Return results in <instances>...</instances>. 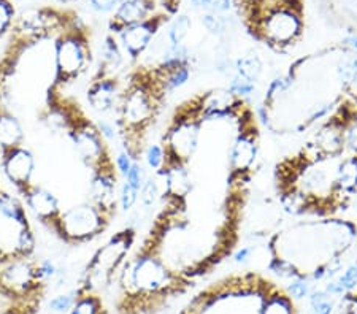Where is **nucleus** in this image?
<instances>
[{
	"label": "nucleus",
	"instance_id": "nucleus-1",
	"mask_svg": "<svg viewBox=\"0 0 357 314\" xmlns=\"http://www.w3.org/2000/svg\"><path fill=\"white\" fill-rule=\"evenodd\" d=\"M357 228L349 221L319 218L301 221L276 232L268 242V268L275 275L319 281L342 268V257L353 248Z\"/></svg>",
	"mask_w": 357,
	"mask_h": 314
},
{
	"label": "nucleus",
	"instance_id": "nucleus-2",
	"mask_svg": "<svg viewBox=\"0 0 357 314\" xmlns=\"http://www.w3.org/2000/svg\"><path fill=\"white\" fill-rule=\"evenodd\" d=\"M180 314H298L296 299L259 272H237L205 285Z\"/></svg>",
	"mask_w": 357,
	"mask_h": 314
},
{
	"label": "nucleus",
	"instance_id": "nucleus-3",
	"mask_svg": "<svg viewBox=\"0 0 357 314\" xmlns=\"http://www.w3.org/2000/svg\"><path fill=\"white\" fill-rule=\"evenodd\" d=\"M167 97L160 93L151 68L138 64L129 73L116 107V129L119 140L134 161H142L149 130L160 116Z\"/></svg>",
	"mask_w": 357,
	"mask_h": 314
},
{
	"label": "nucleus",
	"instance_id": "nucleus-4",
	"mask_svg": "<svg viewBox=\"0 0 357 314\" xmlns=\"http://www.w3.org/2000/svg\"><path fill=\"white\" fill-rule=\"evenodd\" d=\"M204 127V93H199L178 105L169 119L160 140L165 157L164 165L189 167L199 151Z\"/></svg>",
	"mask_w": 357,
	"mask_h": 314
},
{
	"label": "nucleus",
	"instance_id": "nucleus-5",
	"mask_svg": "<svg viewBox=\"0 0 357 314\" xmlns=\"http://www.w3.org/2000/svg\"><path fill=\"white\" fill-rule=\"evenodd\" d=\"M54 77L50 86L66 89L82 78L92 62L89 29L78 13L54 38Z\"/></svg>",
	"mask_w": 357,
	"mask_h": 314
},
{
	"label": "nucleus",
	"instance_id": "nucleus-6",
	"mask_svg": "<svg viewBox=\"0 0 357 314\" xmlns=\"http://www.w3.org/2000/svg\"><path fill=\"white\" fill-rule=\"evenodd\" d=\"M248 32L276 53H286L302 38L303 7L273 0Z\"/></svg>",
	"mask_w": 357,
	"mask_h": 314
},
{
	"label": "nucleus",
	"instance_id": "nucleus-7",
	"mask_svg": "<svg viewBox=\"0 0 357 314\" xmlns=\"http://www.w3.org/2000/svg\"><path fill=\"white\" fill-rule=\"evenodd\" d=\"M137 233L132 227L124 228L113 235L108 242L96 251L94 256L86 265L77 290H96L103 292L110 289L114 278H116L119 268L132 253V248L135 244Z\"/></svg>",
	"mask_w": 357,
	"mask_h": 314
},
{
	"label": "nucleus",
	"instance_id": "nucleus-8",
	"mask_svg": "<svg viewBox=\"0 0 357 314\" xmlns=\"http://www.w3.org/2000/svg\"><path fill=\"white\" fill-rule=\"evenodd\" d=\"M112 219L91 202H83L62 210L50 232L67 246H83L107 232Z\"/></svg>",
	"mask_w": 357,
	"mask_h": 314
},
{
	"label": "nucleus",
	"instance_id": "nucleus-9",
	"mask_svg": "<svg viewBox=\"0 0 357 314\" xmlns=\"http://www.w3.org/2000/svg\"><path fill=\"white\" fill-rule=\"evenodd\" d=\"M259 156V127L256 114L250 107L243 108L237 119V134L229 146V176L230 182H250L251 170Z\"/></svg>",
	"mask_w": 357,
	"mask_h": 314
},
{
	"label": "nucleus",
	"instance_id": "nucleus-10",
	"mask_svg": "<svg viewBox=\"0 0 357 314\" xmlns=\"http://www.w3.org/2000/svg\"><path fill=\"white\" fill-rule=\"evenodd\" d=\"M170 19L172 16L162 10L158 15H154L153 18L138 22V24H132L126 27L124 31H121L116 38L124 54L129 56L132 62L140 61L146 54V51L151 48L153 42L162 31V27L169 24Z\"/></svg>",
	"mask_w": 357,
	"mask_h": 314
},
{
	"label": "nucleus",
	"instance_id": "nucleus-11",
	"mask_svg": "<svg viewBox=\"0 0 357 314\" xmlns=\"http://www.w3.org/2000/svg\"><path fill=\"white\" fill-rule=\"evenodd\" d=\"M36 156L24 145L13 148V150L0 152V168L16 192H21L31 185H33V175H36Z\"/></svg>",
	"mask_w": 357,
	"mask_h": 314
},
{
	"label": "nucleus",
	"instance_id": "nucleus-12",
	"mask_svg": "<svg viewBox=\"0 0 357 314\" xmlns=\"http://www.w3.org/2000/svg\"><path fill=\"white\" fill-rule=\"evenodd\" d=\"M118 168H107L91 173L89 202L112 221L118 213Z\"/></svg>",
	"mask_w": 357,
	"mask_h": 314
},
{
	"label": "nucleus",
	"instance_id": "nucleus-13",
	"mask_svg": "<svg viewBox=\"0 0 357 314\" xmlns=\"http://www.w3.org/2000/svg\"><path fill=\"white\" fill-rule=\"evenodd\" d=\"M18 194L26 205L27 213H31L40 224L50 230L62 211L56 194L37 185H31Z\"/></svg>",
	"mask_w": 357,
	"mask_h": 314
},
{
	"label": "nucleus",
	"instance_id": "nucleus-14",
	"mask_svg": "<svg viewBox=\"0 0 357 314\" xmlns=\"http://www.w3.org/2000/svg\"><path fill=\"white\" fill-rule=\"evenodd\" d=\"M162 10L158 0H121L118 8L108 19V33L116 37L126 27L153 18Z\"/></svg>",
	"mask_w": 357,
	"mask_h": 314
},
{
	"label": "nucleus",
	"instance_id": "nucleus-15",
	"mask_svg": "<svg viewBox=\"0 0 357 314\" xmlns=\"http://www.w3.org/2000/svg\"><path fill=\"white\" fill-rule=\"evenodd\" d=\"M121 93H123V88H121L118 77L94 73L88 89H86V100H88L91 110L99 114H108L116 111Z\"/></svg>",
	"mask_w": 357,
	"mask_h": 314
},
{
	"label": "nucleus",
	"instance_id": "nucleus-16",
	"mask_svg": "<svg viewBox=\"0 0 357 314\" xmlns=\"http://www.w3.org/2000/svg\"><path fill=\"white\" fill-rule=\"evenodd\" d=\"M126 62V54L118 38L107 33L103 38L102 48H100V64L97 68V75H108V77H118V73L123 70Z\"/></svg>",
	"mask_w": 357,
	"mask_h": 314
},
{
	"label": "nucleus",
	"instance_id": "nucleus-17",
	"mask_svg": "<svg viewBox=\"0 0 357 314\" xmlns=\"http://www.w3.org/2000/svg\"><path fill=\"white\" fill-rule=\"evenodd\" d=\"M26 132L15 111L0 110V152L24 145Z\"/></svg>",
	"mask_w": 357,
	"mask_h": 314
},
{
	"label": "nucleus",
	"instance_id": "nucleus-18",
	"mask_svg": "<svg viewBox=\"0 0 357 314\" xmlns=\"http://www.w3.org/2000/svg\"><path fill=\"white\" fill-rule=\"evenodd\" d=\"M338 191L351 198L357 192V156L342 157L337 165Z\"/></svg>",
	"mask_w": 357,
	"mask_h": 314
},
{
	"label": "nucleus",
	"instance_id": "nucleus-19",
	"mask_svg": "<svg viewBox=\"0 0 357 314\" xmlns=\"http://www.w3.org/2000/svg\"><path fill=\"white\" fill-rule=\"evenodd\" d=\"M77 299L67 314H108L105 300L100 292L96 290H77Z\"/></svg>",
	"mask_w": 357,
	"mask_h": 314
},
{
	"label": "nucleus",
	"instance_id": "nucleus-20",
	"mask_svg": "<svg viewBox=\"0 0 357 314\" xmlns=\"http://www.w3.org/2000/svg\"><path fill=\"white\" fill-rule=\"evenodd\" d=\"M335 78L342 84L343 93H347L357 83V53L343 48V53L335 62Z\"/></svg>",
	"mask_w": 357,
	"mask_h": 314
},
{
	"label": "nucleus",
	"instance_id": "nucleus-21",
	"mask_svg": "<svg viewBox=\"0 0 357 314\" xmlns=\"http://www.w3.org/2000/svg\"><path fill=\"white\" fill-rule=\"evenodd\" d=\"M294 84H296V79H294L289 73H286V75H281V77H276L273 81L268 84L262 105L266 107L268 111H272L276 105L283 104L287 97L291 95Z\"/></svg>",
	"mask_w": 357,
	"mask_h": 314
},
{
	"label": "nucleus",
	"instance_id": "nucleus-22",
	"mask_svg": "<svg viewBox=\"0 0 357 314\" xmlns=\"http://www.w3.org/2000/svg\"><path fill=\"white\" fill-rule=\"evenodd\" d=\"M234 73L250 79L252 83H257L264 73V62L257 53L250 51V53L240 56L234 61Z\"/></svg>",
	"mask_w": 357,
	"mask_h": 314
},
{
	"label": "nucleus",
	"instance_id": "nucleus-23",
	"mask_svg": "<svg viewBox=\"0 0 357 314\" xmlns=\"http://www.w3.org/2000/svg\"><path fill=\"white\" fill-rule=\"evenodd\" d=\"M192 31V19L188 15H175L167 27V45H183Z\"/></svg>",
	"mask_w": 357,
	"mask_h": 314
},
{
	"label": "nucleus",
	"instance_id": "nucleus-24",
	"mask_svg": "<svg viewBox=\"0 0 357 314\" xmlns=\"http://www.w3.org/2000/svg\"><path fill=\"white\" fill-rule=\"evenodd\" d=\"M160 198H162V191H160L158 176H148L145 185L142 186L140 192H138V200H140L142 210L151 211L156 207Z\"/></svg>",
	"mask_w": 357,
	"mask_h": 314
},
{
	"label": "nucleus",
	"instance_id": "nucleus-25",
	"mask_svg": "<svg viewBox=\"0 0 357 314\" xmlns=\"http://www.w3.org/2000/svg\"><path fill=\"white\" fill-rule=\"evenodd\" d=\"M200 21L202 26L206 29V32L218 38L226 37L230 29V19L227 15H216L211 13V11H205V13L202 15Z\"/></svg>",
	"mask_w": 357,
	"mask_h": 314
},
{
	"label": "nucleus",
	"instance_id": "nucleus-26",
	"mask_svg": "<svg viewBox=\"0 0 357 314\" xmlns=\"http://www.w3.org/2000/svg\"><path fill=\"white\" fill-rule=\"evenodd\" d=\"M227 89L235 97L245 100L246 97H250L256 93V83H252V81H250V79H246L243 77L237 75V73H234V77L230 78V81H229Z\"/></svg>",
	"mask_w": 357,
	"mask_h": 314
},
{
	"label": "nucleus",
	"instance_id": "nucleus-27",
	"mask_svg": "<svg viewBox=\"0 0 357 314\" xmlns=\"http://www.w3.org/2000/svg\"><path fill=\"white\" fill-rule=\"evenodd\" d=\"M16 18V8L10 0H0V42H3Z\"/></svg>",
	"mask_w": 357,
	"mask_h": 314
},
{
	"label": "nucleus",
	"instance_id": "nucleus-28",
	"mask_svg": "<svg viewBox=\"0 0 357 314\" xmlns=\"http://www.w3.org/2000/svg\"><path fill=\"white\" fill-rule=\"evenodd\" d=\"M143 157H145L148 167L151 168L154 173H158V171L162 168L164 159H165L162 145H160V143H149L145 150V154H143Z\"/></svg>",
	"mask_w": 357,
	"mask_h": 314
},
{
	"label": "nucleus",
	"instance_id": "nucleus-29",
	"mask_svg": "<svg viewBox=\"0 0 357 314\" xmlns=\"http://www.w3.org/2000/svg\"><path fill=\"white\" fill-rule=\"evenodd\" d=\"M138 192L135 187H132L129 182H123L119 189V197H118V203L119 208L124 211V213H129V211L135 207V203L138 202Z\"/></svg>",
	"mask_w": 357,
	"mask_h": 314
},
{
	"label": "nucleus",
	"instance_id": "nucleus-30",
	"mask_svg": "<svg viewBox=\"0 0 357 314\" xmlns=\"http://www.w3.org/2000/svg\"><path fill=\"white\" fill-rule=\"evenodd\" d=\"M126 178V182H129V185L132 187H135L137 191L142 189V186L145 185L146 181V171H145V167H143L140 161H135L134 164H132L130 170L128 171V175L124 176Z\"/></svg>",
	"mask_w": 357,
	"mask_h": 314
},
{
	"label": "nucleus",
	"instance_id": "nucleus-31",
	"mask_svg": "<svg viewBox=\"0 0 357 314\" xmlns=\"http://www.w3.org/2000/svg\"><path fill=\"white\" fill-rule=\"evenodd\" d=\"M96 124H97V129H99L100 135L103 136V140H105L108 145H110V143H113L116 139H119L116 124L114 123L107 121V119H100V121H97Z\"/></svg>",
	"mask_w": 357,
	"mask_h": 314
},
{
	"label": "nucleus",
	"instance_id": "nucleus-32",
	"mask_svg": "<svg viewBox=\"0 0 357 314\" xmlns=\"http://www.w3.org/2000/svg\"><path fill=\"white\" fill-rule=\"evenodd\" d=\"M88 2L92 11L99 15H108L118 8L121 0H88Z\"/></svg>",
	"mask_w": 357,
	"mask_h": 314
},
{
	"label": "nucleus",
	"instance_id": "nucleus-33",
	"mask_svg": "<svg viewBox=\"0 0 357 314\" xmlns=\"http://www.w3.org/2000/svg\"><path fill=\"white\" fill-rule=\"evenodd\" d=\"M75 299H77V292H75V290H73L70 295H59V297H56L54 300H51L50 306L53 308L54 311L67 313L72 308V305L75 304Z\"/></svg>",
	"mask_w": 357,
	"mask_h": 314
},
{
	"label": "nucleus",
	"instance_id": "nucleus-34",
	"mask_svg": "<svg viewBox=\"0 0 357 314\" xmlns=\"http://www.w3.org/2000/svg\"><path fill=\"white\" fill-rule=\"evenodd\" d=\"M235 7V0H210L208 11L216 15H227Z\"/></svg>",
	"mask_w": 357,
	"mask_h": 314
},
{
	"label": "nucleus",
	"instance_id": "nucleus-35",
	"mask_svg": "<svg viewBox=\"0 0 357 314\" xmlns=\"http://www.w3.org/2000/svg\"><path fill=\"white\" fill-rule=\"evenodd\" d=\"M135 161L132 159L128 152L126 151H121L118 152V156L114 157V164H116V168H118V173L121 176H126L128 175V171L130 170L132 164H134Z\"/></svg>",
	"mask_w": 357,
	"mask_h": 314
},
{
	"label": "nucleus",
	"instance_id": "nucleus-36",
	"mask_svg": "<svg viewBox=\"0 0 357 314\" xmlns=\"http://www.w3.org/2000/svg\"><path fill=\"white\" fill-rule=\"evenodd\" d=\"M158 2L170 16L178 15V10H180L181 5V0H158Z\"/></svg>",
	"mask_w": 357,
	"mask_h": 314
},
{
	"label": "nucleus",
	"instance_id": "nucleus-37",
	"mask_svg": "<svg viewBox=\"0 0 357 314\" xmlns=\"http://www.w3.org/2000/svg\"><path fill=\"white\" fill-rule=\"evenodd\" d=\"M342 283L347 285L348 289H354L357 285V268L353 265L349 270L344 273V276L342 278Z\"/></svg>",
	"mask_w": 357,
	"mask_h": 314
},
{
	"label": "nucleus",
	"instance_id": "nucleus-38",
	"mask_svg": "<svg viewBox=\"0 0 357 314\" xmlns=\"http://www.w3.org/2000/svg\"><path fill=\"white\" fill-rule=\"evenodd\" d=\"M252 251H255V248H250V246H245L238 249L237 253L234 254V260L238 262V264H243V262H246L248 259H250V256L252 254Z\"/></svg>",
	"mask_w": 357,
	"mask_h": 314
},
{
	"label": "nucleus",
	"instance_id": "nucleus-39",
	"mask_svg": "<svg viewBox=\"0 0 357 314\" xmlns=\"http://www.w3.org/2000/svg\"><path fill=\"white\" fill-rule=\"evenodd\" d=\"M342 47L347 48L353 53H357V36H349L342 42Z\"/></svg>",
	"mask_w": 357,
	"mask_h": 314
},
{
	"label": "nucleus",
	"instance_id": "nucleus-40",
	"mask_svg": "<svg viewBox=\"0 0 357 314\" xmlns=\"http://www.w3.org/2000/svg\"><path fill=\"white\" fill-rule=\"evenodd\" d=\"M191 5H192V8H195V10L208 11L210 0H191Z\"/></svg>",
	"mask_w": 357,
	"mask_h": 314
},
{
	"label": "nucleus",
	"instance_id": "nucleus-41",
	"mask_svg": "<svg viewBox=\"0 0 357 314\" xmlns=\"http://www.w3.org/2000/svg\"><path fill=\"white\" fill-rule=\"evenodd\" d=\"M286 3H291V5H297V7H302V0H283Z\"/></svg>",
	"mask_w": 357,
	"mask_h": 314
},
{
	"label": "nucleus",
	"instance_id": "nucleus-42",
	"mask_svg": "<svg viewBox=\"0 0 357 314\" xmlns=\"http://www.w3.org/2000/svg\"><path fill=\"white\" fill-rule=\"evenodd\" d=\"M354 267H356V268H357V260H356V262H354Z\"/></svg>",
	"mask_w": 357,
	"mask_h": 314
},
{
	"label": "nucleus",
	"instance_id": "nucleus-43",
	"mask_svg": "<svg viewBox=\"0 0 357 314\" xmlns=\"http://www.w3.org/2000/svg\"><path fill=\"white\" fill-rule=\"evenodd\" d=\"M10 2H11V0H10Z\"/></svg>",
	"mask_w": 357,
	"mask_h": 314
}]
</instances>
